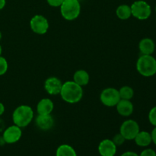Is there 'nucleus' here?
Listing matches in <instances>:
<instances>
[{"instance_id": "1", "label": "nucleus", "mask_w": 156, "mask_h": 156, "mask_svg": "<svg viewBox=\"0 0 156 156\" xmlns=\"http://www.w3.org/2000/svg\"><path fill=\"white\" fill-rule=\"evenodd\" d=\"M61 98L68 104L79 103L83 97L82 87L76 84L74 81H67L62 83L60 93Z\"/></svg>"}, {"instance_id": "2", "label": "nucleus", "mask_w": 156, "mask_h": 156, "mask_svg": "<svg viewBox=\"0 0 156 156\" xmlns=\"http://www.w3.org/2000/svg\"><path fill=\"white\" fill-rule=\"evenodd\" d=\"M34 117V114L31 107L28 105H20L17 107L12 114L14 124L21 128L28 126Z\"/></svg>"}, {"instance_id": "3", "label": "nucleus", "mask_w": 156, "mask_h": 156, "mask_svg": "<svg viewBox=\"0 0 156 156\" xmlns=\"http://www.w3.org/2000/svg\"><path fill=\"white\" fill-rule=\"evenodd\" d=\"M136 70L144 77H151L156 74V59L152 55H142L137 59Z\"/></svg>"}, {"instance_id": "4", "label": "nucleus", "mask_w": 156, "mask_h": 156, "mask_svg": "<svg viewBox=\"0 0 156 156\" xmlns=\"http://www.w3.org/2000/svg\"><path fill=\"white\" fill-rule=\"evenodd\" d=\"M59 8L61 15L67 21L76 19L81 13V5L79 0H64Z\"/></svg>"}, {"instance_id": "5", "label": "nucleus", "mask_w": 156, "mask_h": 156, "mask_svg": "<svg viewBox=\"0 0 156 156\" xmlns=\"http://www.w3.org/2000/svg\"><path fill=\"white\" fill-rule=\"evenodd\" d=\"M132 16L139 20H146L152 14L150 5L145 0H138L130 5Z\"/></svg>"}, {"instance_id": "6", "label": "nucleus", "mask_w": 156, "mask_h": 156, "mask_svg": "<svg viewBox=\"0 0 156 156\" xmlns=\"http://www.w3.org/2000/svg\"><path fill=\"white\" fill-rule=\"evenodd\" d=\"M140 131L139 123L136 120L131 119L125 120L120 128V133L126 140H133Z\"/></svg>"}, {"instance_id": "7", "label": "nucleus", "mask_w": 156, "mask_h": 156, "mask_svg": "<svg viewBox=\"0 0 156 156\" xmlns=\"http://www.w3.org/2000/svg\"><path fill=\"white\" fill-rule=\"evenodd\" d=\"M120 100L118 89L114 88H105L100 94V101L105 106L115 107Z\"/></svg>"}, {"instance_id": "8", "label": "nucleus", "mask_w": 156, "mask_h": 156, "mask_svg": "<svg viewBox=\"0 0 156 156\" xmlns=\"http://www.w3.org/2000/svg\"><path fill=\"white\" fill-rule=\"evenodd\" d=\"M30 29L37 34H45L48 30L49 21L44 15H36L31 18L30 21Z\"/></svg>"}, {"instance_id": "9", "label": "nucleus", "mask_w": 156, "mask_h": 156, "mask_svg": "<svg viewBox=\"0 0 156 156\" xmlns=\"http://www.w3.org/2000/svg\"><path fill=\"white\" fill-rule=\"evenodd\" d=\"M22 136L21 128L16 125H12L5 129L2 134V138L7 144H13L20 140Z\"/></svg>"}, {"instance_id": "10", "label": "nucleus", "mask_w": 156, "mask_h": 156, "mask_svg": "<svg viewBox=\"0 0 156 156\" xmlns=\"http://www.w3.org/2000/svg\"><path fill=\"white\" fill-rule=\"evenodd\" d=\"M62 82L59 79L55 76L48 78L44 82V89L50 95L59 94L62 88Z\"/></svg>"}, {"instance_id": "11", "label": "nucleus", "mask_w": 156, "mask_h": 156, "mask_svg": "<svg viewBox=\"0 0 156 156\" xmlns=\"http://www.w3.org/2000/svg\"><path fill=\"white\" fill-rule=\"evenodd\" d=\"M117 147L112 140L105 139L99 143L98 152L101 156H114L117 153Z\"/></svg>"}, {"instance_id": "12", "label": "nucleus", "mask_w": 156, "mask_h": 156, "mask_svg": "<svg viewBox=\"0 0 156 156\" xmlns=\"http://www.w3.org/2000/svg\"><path fill=\"white\" fill-rule=\"evenodd\" d=\"M115 107L117 108V113L122 117H129L131 114H133L134 111L133 104L131 102L130 100L120 99Z\"/></svg>"}, {"instance_id": "13", "label": "nucleus", "mask_w": 156, "mask_h": 156, "mask_svg": "<svg viewBox=\"0 0 156 156\" xmlns=\"http://www.w3.org/2000/svg\"><path fill=\"white\" fill-rule=\"evenodd\" d=\"M35 123L37 126L41 130H49L53 126L54 120L51 114H47V115L37 114L35 118Z\"/></svg>"}, {"instance_id": "14", "label": "nucleus", "mask_w": 156, "mask_h": 156, "mask_svg": "<svg viewBox=\"0 0 156 156\" xmlns=\"http://www.w3.org/2000/svg\"><path fill=\"white\" fill-rule=\"evenodd\" d=\"M53 109H54V104L50 98L41 99L37 105V112L38 114L41 115L51 114Z\"/></svg>"}, {"instance_id": "15", "label": "nucleus", "mask_w": 156, "mask_h": 156, "mask_svg": "<svg viewBox=\"0 0 156 156\" xmlns=\"http://www.w3.org/2000/svg\"><path fill=\"white\" fill-rule=\"evenodd\" d=\"M139 50L142 55H152L155 50V42L151 38H143L139 43Z\"/></svg>"}, {"instance_id": "16", "label": "nucleus", "mask_w": 156, "mask_h": 156, "mask_svg": "<svg viewBox=\"0 0 156 156\" xmlns=\"http://www.w3.org/2000/svg\"><path fill=\"white\" fill-rule=\"evenodd\" d=\"M133 140L137 146L141 147H147L152 143L151 133L147 131H140Z\"/></svg>"}, {"instance_id": "17", "label": "nucleus", "mask_w": 156, "mask_h": 156, "mask_svg": "<svg viewBox=\"0 0 156 156\" xmlns=\"http://www.w3.org/2000/svg\"><path fill=\"white\" fill-rule=\"evenodd\" d=\"M73 81L80 86H86L90 81V76L87 71L84 69L77 70L73 75Z\"/></svg>"}, {"instance_id": "18", "label": "nucleus", "mask_w": 156, "mask_h": 156, "mask_svg": "<svg viewBox=\"0 0 156 156\" xmlns=\"http://www.w3.org/2000/svg\"><path fill=\"white\" fill-rule=\"evenodd\" d=\"M116 15L120 20H127L132 16L130 6L128 5H120L116 10Z\"/></svg>"}, {"instance_id": "19", "label": "nucleus", "mask_w": 156, "mask_h": 156, "mask_svg": "<svg viewBox=\"0 0 156 156\" xmlns=\"http://www.w3.org/2000/svg\"><path fill=\"white\" fill-rule=\"evenodd\" d=\"M56 156H77L74 148L68 144H62L57 148Z\"/></svg>"}, {"instance_id": "20", "label": "nucleus", "mask_w": 156, "mask_h": 156, "mask_svg": "<svg viewBox=\"0 0 156 156\" xmlns=\"http://www.w3.org/2000/svg\"><path fill=\"white\" fill-rule=\"evenodd\" d=\"M119 91L120 99H124V100H131L134 96V90L130 86L125 85L121 87Z\"/></svg>"}, {"instance_id": "21", "label": "nucleus", "mask_w": 156, "mask_h": 156, "mask_svg": "<svg viewBox=\"0 0 156 156\" xmlns=\"http://www.w3.org/2000/svg\"><path fill=\"white\" fill-rule=\"evenodd\" d=\"M9 69V63L5 57L0 56V76L5 74Z\"/></svg>"}, {"instance_id": "22", "label": "nucleus", "mask_w": 156, "mask_h": 156, "mask_svg": "<svg viewBox=\"0 0 156 156\" xmlns=\"http://www.w3.org/2000/svg\"><path fill=\"white\" fill-rule=\"evenodd\" d=\"M148 118H149V121L152 126H156V106L153 107L152 109L150 110L148 115Z\"/></svg>"}, {"instance_id": "23", "label": "nucleus", "mask_w": 156, "mask_h": 156, "mask_svg": "<svg viewBox=\"0 0 156 156\" xmlns=\"http://www.w3.org/2000/svg\"><path fill=\"white\" fill-rule=\"evenodd\" d=\"M125 140H125L124 137H123V136L120 133L117 134H116V135L114 136V138L112 139V141L114 142V144H115L117 146H122V145L124 143Z\"/></svg>"}, {"instance_id": "24", "label": "nucleus", "mask_w": 156, "mask_h": 156, "mask_svg": "<svg viewBox=\"0 0 156 156\" xmlns=\"http://www.w3.org/2000/svg\"><path fill=\"white\" fill-rule=\"evenodd\" d=\"M139 156H156V152L152 149H144Z\"/></svg>"}, {"instance_id": "25", "label": "nucleus", "mask_w": 156, "mask_h": 156, "mask_svg": "<svg viewBox=\"0 0 156 156\" xmlns=\"http://www.w3.org/2000/svg\"><path fill=\"white\" fill-rule=\"evenodd\" d=\"M47 3L52 7H60L64 0H47Z\"/></svg>"}, {"instance_id": "26", "label": "nucleus", "mask_w": 156, "mask_h": 156, "mask_svg": "<svg viewBox=\"0 0 156 156\" xmlns=\"http://www.w3.org/2000/svg\"><path fill=\"white\" fill-rule=\"evenodd\" d=\"M151 136H152V143H154V144L156 146V126L153 129V130L151 133Z\"/></svg>"}, {"instance_id": "27", "label": "nucleus", "mask_w": 156, "mask_h": 156, "mask_svg": "<svg viewBox=\"0 0 156 156\" xmlns=\"http://www.w3.org/2000/svg\"><path fill=\"white\" fill-rule=\"evenodd\" d=\"M120 156H139L137 153L134 152H131V151H128V152H123Z\"/></svg>"}, {"instance_id": "28", "label": "nucleus", "mask_w": 156, "mask_h": 156, "mask_svg": "<svg viewBox=\"0 0 156 156\" xmlns=\"http://www.w3.org/2000/svg\"><path fill=\"white\" fill-rule=\"evenodd\" d=\"M5 111V105H3L2 102H0V116H2L3 114H4Z\"/></svg>"}, {"instance_id": "29", "label": "nucleus", "mask_w": 156, "mask_h": 156, "mask_svg": "<svg viewBox=\"0 0 156 156\" xmlns=\"http://www.w3.org/2000/svg\"><path fill=\"white\" fill-rule=\"evenodd\" d=\"M5 4H6L5 0H0V11H1L2 9H4L5 6Z\"/></svg>"}, {"instance_id": "30", "label": "nucleus", "mask_w": 156, "mask_h": 156, "mask_svg": "<svg viewBox=\"0 0 156 156\" xmlns=\"http://www.w3.org/2000/svg\"><path fill=\"white\" fill-rule=\"evenodd\" d=\"M4 144H5V142L4 139L2 138V136L0 137V146H3Z\"/></svg>"}, {"instance_id": "31", "label": "nucleus", "mask_w": 156, "mask_h": 156, "mask_svg": "<svg viewBox=\"0 0 156 156\" xmlns=\"http://www.w3.org/2000/svg\"><path fill=\"white\" fill-rule=\"evenodd\" d=\"M2 47L1 44H0V56H2Z\"/></svg>"}, {"instance_id": "32", "label": "nucleus", "mask_w": 156, "mask_h": 156, "mask_svg": "<svg viewBox=\"0 0 156 156\" xmlns=\"http://www.w3.org/2000/svg\"><path fill=\"white\" fill-rule=\"evenodd\" d=\"M2 32L0 31V41L2 40Z\"/></svg>"}, {"instance_id": "33", "label": "nucleus", "mask_w": 156, "mask_h": 156, "mask_svg": "<svg viewBox=\"0 0 156 156\" xmlns=\"http://www.w3.org/2000/svg\"><path fill=\"white\" fill-rule=\"evenodd\" d=\"M155 12H156V5H155Z\"/></svg>"}, {"instance_id": "34", "label": "nucleus", "mask_w": 156, "mask_h": 156, "mask_svg": "<svg viewBox=\"0 0 156 156\" xmlns=\"http://www.w3.org/2000/svg\"><path fill=\"white\" fill-rule=\"evenodd\" d=\"M145 1H146V0H145Z\"/></svg>"}]
</instances>
